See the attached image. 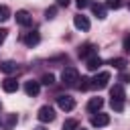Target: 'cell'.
<instances>
[{"mask_svg": "<svg viewBox=\"0 0 130 130\" xmlns=\"http://www.w3.org/2000/svg\"><path fill=\"white\" fill-rule=\"evenodd\" d=\"M110 65H114L116 69H120V71H122V69L128 65V61H126L124 57H116V59H112V61H110Z\"/></svg>", "mask_w": 130, "mask_h": 130, "instance_id": "obj_19", "label": "cell"}, {"mask_svg": "<svg viewBox=\"0 0 130 130\" xmlns=\"http://www.w3.org/2000/svg\"><path fill=\"white\" fill-rule=\"evenodd\" d=\"M110 124V116L108 114H102V112H98L95 116H91V126H95V128H102V126H108Z\"/></svg>", "mask_w": 130, "mask_h": 130, "instance_id": "obj_8", "label": "cell"}, {"mask_svg": "<svg viewBox=\"0 0 130 130\" xmlns=\"http://www.w3.org/2000/svg\"><path fill=\"white\" fill-rule=\"evenodd\" d=\"M0 108H2V104H0Z\"/></svg>", "mask_w": 130, "mask_h": 130, "instance_id": "obj_32", "label": "cell"}, {"mask_svg": "<svg viewBox=\"0 0 130 130\" xmlns=\"http://www.w3.org/2000/svg\"><path fill=\"white\" fill-rule=\"evenodd\" d=\"M8 18H10V8L6 4H0V22H4Z\"/></svg>", "mask_w": 130, "mask_h": 130, "instance_id": "obj_21", "label": "cell"}, {"mask_svg": "<svg viewBox=\"0 0 130 130\" xmlns=\"http://www.w3.org/2000/svg\"><path fill=\"white\" fill-rule=\"evenodd\" d=\"M73 24H75V28H79V30H89V18L83 16V14H77V16L73 18Z\"/></svg>", "mask_w": 130, "mask_h": 130, "instance_id": "obj_11", "label": "cell"}, {"mask_svg": "<svg viewBox=\"0 0 130 130\" xmlns=\"http://www.w3.org/2000/svg\"><path fill=\"white\" fill-rule=\"evenodd\" d=\"M16 22L20 26H30L32 24V16L26 12V10H16Z\"/></svg>", "mask_w": 130, "mask_h": 130, "instance_id": "obj_9", "label": "cell"}, {"mask_svg": "<svg viewBox=\"0 0 130 130\" xmlns=\"http://www.w3.org/2000/svg\"><path fill=\"white\" fill-rule=\"evenodd\" d=\"M91 81H93V89H104L108 85V81H110V73L108 71H100Z\"/></svg>", "mask_w": 130, "mask_h": 130, "instance_id": "obj_4", "label": "cell"}, {"mask_svg": "<svg viewBox=\"0 0 130 130\" xmlns=\"http://www.w3.org/2000/svg\"><path fill=\"white\" fill-rule=\"evenodd\" d=\"M2 89H4L6 93H12V91L18 89V81H16L14 77H6V79L2 81Z\"/></svg>", "mask_w": 130, "mask_h": 130, "instance_id": "obj_12", "label": "cell"}, {"mask_svg": "<svg viewBox=\"0 0 130 130\" xmlns=\"http://www.w3.org/2000/svg\"><path fill=\"white\" fill-rule=\"evenodd\" d=\"M77 128H79V122L73 120V118H69V120L63 122V130H77Z\"/></svg>", "mask_w": 130, "mask_h": 130, "instance_id": "obj_20", "label": "cell"}, {"mask_svg": "<svg viewBox=\"0 0 130 130\" xmlns=\"http://www.w3.org/2000/svg\"><path fill=\"white\" fill-rule=\"evenodd\" d=\"M106 6L112 8V10H118L122 6V0H106Z\"/></svg>", "mask_w": 130, "mask_h": 130, "instance_id": "obj_23", "label": "cell"}, {"mask_svg": "<svg viewBox=\"0 0 130 130\" xmlns=\"http://www.w3.org/2000/svg\"><path fill=\"white\" fill-rule=\"evenodd\" d=\"M110 106L116 110V112H122L124 110V100H126V93H124V87L122 85H114L110 89Z\"/></svg>", "mask_w": 130, "mask_h": 130, "instance_id": "obj_1", "label": "cell"}, {"mask_svg": "<svg viewBox=\"0 0 130 130\" xmlns=\"http://www.w3.org/2000/svg\"><path fill=\"white\" fill-rule=\"evenodd\" d=\"M91 12L98 16V18H106V6L104 4H98V2H91Z\"/></svg>", "mask_w": 130, "mask_h": 130, "instance_id": "obj_15", "label": "cell"}, {"mask_svg": "<svg viewBox=\"0 0 130 130\" xmlns=\"http://www.w3.org/2000/svg\"><path fill=\"white\" fill-rule=\"evenodd\" d=\"M41 83H43V85H53V83H55V75H53V73H45V75L41 77Z\"/></svg>", "mask_w": 130, "mask_h": 130, "instance_id": "obj_22", "label": "cell"}, {"mask_svg": "<svg viewBox=\"0 0 130 130\" xmlns=\"http://www.w3.org/2000/svg\"><path fill=\"white\" fill-rule=\"evenodd\" d=\"M24 91H26V95H30V98H35V95H39V91H41V81H26L24 83Z\"/></svg>", "mask_w": 130, "mask_h": 130, "instance_id": "obj_10", "label": "cell"}, {"mask_svg": "<svg viewBox=\"0 0 130 130\" xmlns=\"http://www.w3.org/2000/svg\"><path fill=\"white\" fill-rule=\"evenodd\" d=\"M61 81H63L65 85H77V81H79L77 69H75V67H65V69L61 71Z\"/></svg>", "mask_w": 130, "mask_h": 130, "instance_id": "obj_2", "label": "cell"}, {"mask_svg": "<svg viewBox=\"0 0 130 130\" xmlns=\"http://www.w3.org/2000/svg\"><path fill=\"white\" fill-rule=\"evenodd\" d=\"M77 130H87V128H77Z\"/></svg>", "mask_w": 130, "mask_h": 130, "instance_id": "obj_31", "label": "cell"}, {"mask_svg": "<svg viewBox=\"0 0 130 130\" xmlns=\"http://www.w3.org/2000/svg\"><path fill=\"white\" fill-rule=\"evenodd\" d=\"M75 4H77V8H79V10H83V8H87V6H91V2H89V0H75Z\"/></svg>", "mask_w": 130, "mask_h": 130, "instance_id": "obj_24", "label": "cell"}, {"mask_svg": "<svg viewBox=\"0 0 130 130\" xmlns=\"http://www.w3.org/2000/svg\"><path fill=\"white\" fill-rule=\"evenodd\" d=\"M16 122H18V116H16V114H6V120H4L2 126H4L6 130H12V128L16 126Z\"/></svg>", "mask_w": 130, "mask_h": 130, "instance_id": "obj_18", "label": "cell"}, {"mask_svg": "<svg viewBox=\"0 0 130 130\" xmlns=\"http://www.w3.org/2000/svg\"><path fill=\"white\" fill-rule=\"evenodd\" d=\"M120 81H124V83H130V73H120Z\"/></svg>", "mask_w": 130, "mask_h": 130, "instance_id": "obj_26", "label": "cell"}, {"mask_svg": "<svg viewBox=\"0 0 130 130\" xmlns=\"http://www.w3.org/2000/svg\"><path fill=\"white\" fill-rule=\"evenodd\" d=\"M100 65H102V59H100L98 55H93V57H89V59L85 61V67H87L89 71H98Z\"/></svg>", "mask_w": 130, "mask_h": 130, "instance_id": "obj_14", "label": "cell"}, {"mask_svg": "<svg viewBox=\"0 0 130 130\" xmlns=\"http://www.w3.org/2000/svg\"><path fill=\"white\" fill-rule=\"evenodd\" d=\"M37 118H39L43 124H45V122H53V120H55V110H53L51 106H41Z\"/></svg>", "mask_w": 130, "mask_h": 130, "instance_id": "obj_3", "label": "cell"}, {"mask_svg": "<svg viewBox=\"0 0 130 130\" xmlns=\"http://www.w3.org/2000/svg\"><path fill=\"white\" fill-rule=\"evenodd\" d=\"M102 106H104V100H102V98H91V100L87 102V112L95 114V112L102 110Z\"/></svg>", "mask_w": 130, "mask_h": 130, "instance_id": "obj_13", "label": "cell"}, {"mask_svg": "<svg viewBox=\"0 0 130 130\" xmlns=\"http://www.w3.org/2000/svg\"><path fill=\"white\" fill-rule=\"evenodd\" d=\"M6 35H8V30H6V28H0V45L4 43V39H6Z\"/></svg>", "mask_w": 130, "mask_h": 130, "instance_id": "obj_27", "label": "cell"}, {"mask_svg": "<svg viewBox=\"0 0 130 130\" xmlns=\"http://www.w3.org/2000/svg\"><path fill=\"white\" fill-rule=\"evenodd\" d=\"M77 87H79L81 91H85V89H93V81H91V77H79Z\"/></svg>", "mask_w": 130, "mask_h": 130, "instance_id": "obj_17", "label": "cell"}, {"mask_svg": "<svg viewBox=\"0 0 130 130\" xmlns=\"http://www.w3.org/2000/svg\"><path fill=\"white\" fill-rule=\"evenodd\" d=\"M0 124H2V122H0Z\"/></svg>", "mask_w": 130, "mask_h": 130, "instance_id": "obj_33", "label": "cell"}, {"mask_svg": "<svg viewBox=\"0 0 130 130\" xmlns=\"http://www.w3.org/2000/svg\"><path fill=\"white\" fill-rule=\"evenodd\" d=\"M77 53H79V57H81V59H85V61H87L89 57L98 55V53H95V45H91V43H85V45H81Z\"/></svg>", "mask_w": 130, "mask_h": 130, "instance_id": "obj_7", "label": "cell"}, {"mask_svg": "<svg viewBox=\"0 0 130 130\" xmlns=\"http://www.w3.org/2000/svg\"><path fill=\"white\" fill-rule=\"evenodd\" d=\"M57 106H59L63 112H71V110L75 108V100H73L71 95H59V98H57Z\"/></svg>", "mask_w": 130, "mask_h": 130, "instance_id": "obj_5", "label": "cell"}, {"mask_svg": "<svg viewBox=\"0 0 130 130\" xmlns=\"http://www.w3.org/2000/svg\"><path fill=\"white\" fill-rule=\"evenodd\" d=\"M0 69H2L4 73H8V75H10V73H16V71H18V65H16L14 61H4V63L0 65Z\"/></svg>", "mask_w": 130, "mask_h": 130, "instance_id": "obj_16", "label": "cell"}, {"mask_svg": "<svg viewBox=\"0 0 130 130\" xmlns=\"http://www.w3.org/2000/svg\"><path fill=\"white\" fill-rule=\"evenodd\" d=\"M39 41H41V35H39V30H30V32H26L24 37H22V43L26 45V47H37L39 45Z\"/></svg>", "mask_w": 130, "mask_h": 130, "instance_id": "obj_6", "label": "cell"}, {"mask_svg": "<svg viewBox=\"0 0 130 130\" xmlns=\"http://www.w3.org/2000/svg\"><path fill=\"white\" fill-rule=\"evenodd\" d=\"M124 49H126V51L130 53V35H128V37L124 39Z\"/></svg>", "mask_w": 130, "mask_h": 130, "instance_id": "obj_28", "label": "cell"}, {"mask_svg": "<svg viewBox=\"0 0 130 130\" xmlns=\"http://www.w3.org/2000/svg\"><path fill=\"white\" fill-rule=\"evenodd\" d=\"M55 14H57V8H55V6H51V8L45 10V16H47V18H55Z\"/></svg>", "mask_w": 130, "mask_h": 130, "instance_id": "obj_25", "label": "cell"}, {"mask_svg": "<svg viewBox=\"0 0 130 130\" xmlns=\"http://www.w3.org/2000/svg\"><path fill=\"white\" fill-rule=\"evenodd\" d=\"M57 6H69V0H55Z\"/></svg>", "mask_w": 130, "mask_h": 130, "instance_id": "obj_29", "label": "cell"}, {"mask_svg": "<svg viewBox=\"0 0 130 130\" xmlns=\"http://www.w3.org/2000/svg\"><path fill=\"white\" fill-rule=\"evenodd\" d=\"M35 130H47V128H45V126H37Z\"/></svg>", "mask_w": 130, "mask_h": 130, "instance_id": "obj_30", "label": "cell"}]
</instances>
